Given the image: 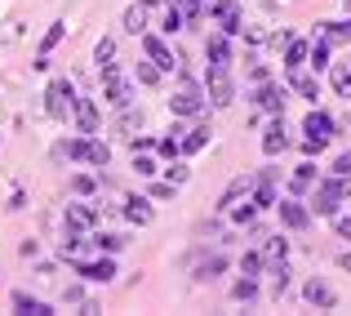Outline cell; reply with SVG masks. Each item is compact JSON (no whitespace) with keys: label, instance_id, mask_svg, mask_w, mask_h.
<instances>
[{"label":"cell","instance_id":"1","mask_svg":"<svg viewBox=\"0 0 351 316\" xmlns=\"http://www.w3.org/2000/svg\"><path fill=\"white\" fill-rule=\"evenodd\" d=\"M316 196H311V214H320V218H334L338 205H343V196L351 192V179L343 174H329V179H316Z\"/></svg>","mask_w":351,"mask_h":316},{"label":"cell","instance_id":"2","mask_svg":"<svg viewBox=\"0 0 351 316\" xmlns=\"http://www.w3.org/2000/svg\"><path fill=\"white\" fill-rule=\"evenodd\" d=\"M205 103H209L205 85H200V80H191V76H178V89H173V98H169V111H173V116H200Z\"/></svg>","mask_w":351,"mask_h":316},{"label":"cell","instance_id":"3","mask_svg":"<svg viewBox=\"0 0 351 316\" xmlns=\"http://www.w3.org/2000/svg\"><path fill=\"white\" fill-rule=\"evenodd\" d=\"M45 111H49L53 120H67L71 111H76V85H71L67 76L49 80V89H45Z\"/></svg>","mask_w":351,"mask_h":316},{"label":"cell","instance_id":"4","mask_svg":"<svg viewBox=\"0 0 351 316\" xmlns=\"http://www.w3.org/2000/svg\"><path fill=\"white\" fill-rule=\"evenodd\" d=\"M205 94H209V103H214V107H232L236 85H232V76H227V67L209 63V71H205Z\"/></svg>","mask_w":351,"mask_h":316},{"label":"cell","instance_id":"5","mask_svg":"<svg viewBox=\"0 0 351 316\" xmlns=\"http://www.w3.org/2000/svg\"><path fill=\"white\" fill-rule=\"evenodd\" d=\"M103 85H107V103L112 107H129L134 103V85H129V80H120V67L116 63H103Z\"/></svg>","mask_w":351,"mask_h":316},{"label":"cell","instance_id":"6","mask_svg":"<svg viewBox=\"0 0 351 316\" xmlns=\"http://www.w3.org/2000/svg\"><path fill=\"white\" fill-rule=\"evenodd\" d=\"M280 210V223L289 232H307L311 227V205H302V196H289V201H276Z\"/></svg>","mask_w":351,"mask_h":316},{"label":"cell","instance_id":"7","mask_svg":"<svg viewBox=\"0 0 351 316\" xmlns=\"http://www.w3.org/2000/svg\"><path fill=\"white\" fill-rule=\"evenodd\" d=\"M143 49H147V58H152L160 71H178V67H182V58H178V54H173L169 45L160 41V36H152V32H143Z\"/></svg>","mask_w":351,"mask_h":316},{"label":"cell","instance_id":"8","mask_svg":"<svg viewBox=\"0 0 351 316\" xmlns=\"http://www.w3.org/2000/svg\"><path fill=\"white\" fill-rule=\"evenodd\" d=\"M285 98H289V89L285 85H271V80H263L254 94V107L258 111H271V116H285Z\"/></svg>","mask_w":351,"mask_h":316},{"label":"cell","instance_id":"9","mask_svg":"<svg viewBox=\"0 0 351 316\" xmlns=\"http://www.w3.org/2000/svg\"><path fill=\"white\" fill-rule=\"evenodd\" d=\"M209 14H214V23L223 27L227 36H240V32H245V27H240V23H245V14H240L236 0H218V5H209Z\"/></svg>","mask_w":351,"mask_h":316},{"label":"cell","instance_id":"10","mask_svg":"<svg viewBox=\"0 0 351 316\" xmlns=\"http://www.w3.org/2000/svg\"><path fill=\"white\" fill-rule=\"evenodd\" d=\"M276 179H280V170H258V179H254V205L258 210H276Z\"/></svg>","mask_w":351,"mask_h":316},{"label":"cell","instance_id":"11","mask_svg":"<svg viewBox=\"0 0 351 316\" xmlns=\"http://www.w3.org/2000/svg\"><path fill=\"white\" fill-rule=\"evenodd\" d=\"M289 89H293L298 98H307V103H316V98H320V80H316V71H307V67L289 71Z\"/></svg>","mask_w":351,"mask_h":316},{"label":"cell","instance_id":"12","mask_svg":"<svg viewBox=\"0 0 351 316\" xmlns=\"http://www.w3.org/2000/svg\"><path fill=\"white\" fill-rule=\"evenodd\" d=\"M76 272L85 276L89 285H107L116 276V263H112V258H98V263H80V258H76Z\"/></svg>","mask_w":351,"mask_h":316},{"label":"cell","instance_id":"13","mask_svg":"<svg viewBox=\"0 0 351 316\" xmlns=\"http://www.w3.org/2000/svg\"><path fill=\"white\" fill-rule=\"evenodd\" d=\"M285 147H289V134H285V116H276L271 125H267V134H263V152H267V156H280Z\"/></svg>","mask_w":351,"mask_h":316},{"label":"cell","instance_id":"14","mask_svg":"<svg viewBox=\"0 0 351 316\" xmlns=\"http://www.w3.org/2000/svg\"><path fill=\"white\" fill-rule=\"evenodd\" d=\"M205 54H209V63H218V67H232V36H227V32L209 36V41H205Z\"/></svg>","mask_w":351,"mask_h":316},{"label":"cell","instance_id":"15","mask_svg":"<svg viewBox=\"0 0 351 316\" xmlns=\"http://www.w3.org/2000/svg\"><path fill=\"white\" fill-rule=\"evenodd\" d=\"M311 188H316V165H311V161H302L298 170L289 174V196H307Z\"/></svg>","mask_w":351,"mask_h":316},{"label":"cell","instance_id":"16","mask_svg":"<svg viewBox=\"0 0 351 316\" xmlns=\"http://www.w3.org/2000/svg\"><path fill=\"white\" fill-rule=\"evenodd\" d=\"M240 196H254V179H249V174H240V179L227 183V192L218 196V210H232Z\"/></svg>","mask_w":351,"mask_h":316},{"label":"cell","instance_id":"17","mask_svg":"<svg viewBox=\"0 0 351 316\" xmlns=\"http://www.w3.org/2000/svg\"><path fill=\"white\" fill-rule=\"evenodd\" d=\"M76 125H80V134H98V103L94 98H76Z\"/></svg>","mask_w":351,"mask_h":316},{"label":"cell","instance_id":"18","mask_svg":"<svg viewBox=\"0 0 351 316\" xmlns=\"http://www.w3.org/2000/svg\"><path fill=\"white\" fill-rule=\"evenodd\" d=\"M67 223H71V227H80V232H89L98 223V210L85 205V201H71V205H67Z\"/></svg>","mask_w":351,"mask_h":316},{"label":"cell","instance_id":"19","mask_svg":"<svg viewBox=\"0 0 351 316\" xmlns=\"http://www.w3.org/2000/svg\"><path fill=\"white\" fill-rule=\"evenodd\" d=\"M302 134H311V138H334V134H338V125L325 116V111H311V116L302 120Z\"/></svg>","mask_w":351,"mask_h":316},{"label":"cell","instance_id":"20","mask_svg":"<svg viewBox=\"0 0 351 316\" xmlns=\"http://www.w3.org/2000/svg\"><path fill=\"white\" fill-rule=\"evenodd\" d=\"M302 294H307V303H316V308H334V303H338V294L329 290L325 281H307V285H302Z\"/></svg>","mask_w":351,"mask_h":316},{"label":"cell","instance_id":"21","mask_svg":"<svg viewBox=\"0 0 351 316\" xmlns=\"http://www.w3.org/2000/svg\"><path fill=\"white\" fill-rule=\"evenodd\" d=\"M85 165H98V170H107V165H112V147L85 134Z\"/></svg>","mask_w":351,"mask_h":316},{"label":"cell","instance_id":"22","mask_svg":"<svg viewBox=\"0 0 351 316\" xmlns=\"http://www.w3.org/2000/svg\"><path fill=\"white\" fill-rule=\"evenodd\" d=\"M307 54H311V45H307V41H289V45H285V71L307 67Z\"/></svg>","mask_w":351,"mask_h":316},{"label":"cell","instance_id":"23","mask_svg":"<svg viewBox=\"0 0 351 316\" xmlns=\"http://www.w3.org/2000/svg\"><path fill=\"white\" fill-rule=\"evenodd\" d=\"M325 45H351V23H316Z\"/></svg>","mask_w":351,"mask_h":316},{"label":"cell","instance_id":"24","mask_svg":"<svg viewBox=\"0 0 351 316\" xmlns=\"http://www.w3.org/2000/svg\"><path fill=\"white\" fill-rule=\"evenodd\" d=\"M205 147H209V125H196V129L182 134V156H196V152H205Z\"/></svg>","mask_w":351,"mask_h":316},{"label":"cell","instance_id":"25","mask_svg":"<svg viewBox=\"0 0 351 316\" xmlns=\"http://www.w3.org/2000/svg\"><path fill=\"white\" fill-rule=\"evenodd\" d=\"M125 218L134 223V227H147V223H152V201H143V196L125 201Z\"/></svg>","mask_w":351,"mask_h":316},{"label":"cell","instance_id":"26","mask_svg":"<svg viewBox=\"0 0 351 316\" xmlns=\"http://www.w3.org/2000/svg\"><path fill=\"white\" fill-rule=\"evenodd\" d=\"M14 308H18V312H27V316H53V308H49V303L32 299V294H23V290L14 294Z\"/></svg>","mask_w":351,"mask_h":316},{"label":"cell","instance_id":"27","mask_svg":"<svg viewBox=\"0 0 351 316\" xmlns=\"http://www.w3.org/2000/svg\"><path fill=\"white\" fill-rule=\"evenodd\" d=\"M329 54H334V45L316 41V45H311V54H307V67H311V71H325V67H334V63H329Z\"/></svg>","mask_w":351,"mask_h":316},{"label":"cell","instance_id":"28","mask_svg":"<svg viewBox=\"0 0 351 316\" xmlns=\"http://www.w3.org/2000/svg\"><path fill=\"white\" fill-rule=\"evenodd\" d=\"M218 272H227V254H209L205 263L196 267V281H214Z\"/></svg>","mask_w":351,"mask_h":316},{"label":"cell","instance_id":"29","mask_svg":"<svg viewBox=\"0 0 351 316\" xmlns=\"http://www.w3.org/2000/svg\"><path fill=\"white\" fill-rule=\"evenodd\" d=\"M125 32H129V36H143V32H147V9H143V5H129V9H125Z\"/></svg>","mask_w":351,"mask_h":316},{"label":"cell","instance_id":"30","mask_svg":"<svg viewBox=\"0 0 351 316\" xmlns=\"http://www.w3.org/2000/svg\"><path fill=\"white\" fill-rule=\"evenodd\" d=\"M285 254H289V240H285V236H267V245H263L267 263H285Z\"/></svg>","mask_w":351,"mask_h":316},{"label":"cell","instance_id":"31","mask_svg":"<svg viewBox=\"0 0 351 316\" xmlns=\"http://www.w3.org/2000/svg\"><path fill=\"white\" fill-rule=\"evenodd\" d=\"M329 85H334L338 98H351V67H334L329 71Z\"/></svg>","mask_w":351,"mask_h":316},{"label":"cell","instance_id":"32","mask_svg":"<svg viewBox=\"0 0 351 316\" xmlns=\"http://www.w3.org/2000/svg\"><path fill=\"white\" fill-rule=\"evenodd\" d=\"M232 299H236V303H254V299H258V281H254V276L236 281V285H232Z\"/></svg>","mask_w":351,"mask_h":316},{"label":"cell","instance_id":"33","mask_svg":"<svg viewBox=\"0 0 351 316\" xmlns=\"http://www.w3.org/2000/svg\"><path fill=\"white\" fill-rule=\"evenodd\" d=\"M62 36H67V23H53L49 32H45V41H40V58H49V49L62 41Z\"/></svg>","mask_w":351,"mask_h":316},{"label":"cell","instance_id":"34","mask_svg":"<svg viewBox=\"0 0 351 316\" xmlns=\"http://www.w3.org/2000/svg\"><path fill=\"white\" fill-rule=\"evenodd\" d=\"M182 23H187V14H182L178 5H169V14H165V23H160V32L165 36H173V32H182Z\"/></svg>","mask_w":351,"mask_h":316},{"label":"cell","instance_id":"35","mask_svg":"<svg viewBox=\"0 0 351 316\" xmlns=\"http://www.w3.org/2000/svg\"><path fill=\"white\" fill-rule=\"evenodd\" d=\"M94 245H98V249H107V254H120V249H125V236H116V232H98Z\"/></svg>","mask_w":351,"mask_h":316},{"label":"cell","instance_id":"36","mask_svg":"<svg viewBox=\"0 0 351 316\" xmlns=\"http://www.w3.org/2000/svg\"><path fill=\"white\" fill-rule=\"evenodd\" d=\"M112 58H116V41H112V36H103V41L94 45V63L103 67V63H112Z\"/></svg>","mask_w":351,"mask_h":316},{"label":"cell","instance_id":"37","mask_svg":"<svg viewBox=\"0 0 351 316\" xmlns=\"http://www.w3.org/2000/svg\"><path fill=\"white\" fill-rule=\"evenodd\" d=\"M271 276H276L271 290H276V299H280V294L289 290V267H285V263H271Z\"/></svg>","mask_w":351,"mask_h":316},{"label":"cell","instance_id":"38","mask_svg":"<svg viewBox=\"0 0 351 316\" xmlns=\"http://www.w3.org/2000/svg\"><path fill=\"white\" fill-rule=\"evenodd\" d=\"M156 80H160V67H156L152 58L138 63V85H156Z\"/></svg>","mask_w":351,"mask_h":316},{"label":"cell","instance_id":"39","mask_svg":"<svg viewBox=\"0 0 351 316\" xmlns=\"http://www.w3.org/2000/svg\"><path fill=\"white\" fill-rule=\"evenodd\" d=\"M254 214H258L254 196H245V205H232V218H236V223H254Z\"/></svg>","mask_w":351,"mask_h":316},{"label":"cell","instance_id":"40","mask_svg":"<svg viewBox=\"0 0 351 316\" xmlns=\"http://www.w3.org/2000/svg\"><path fill=\"white\" fill-rule=\"evenodd\" d=\"M263 263H267L263 254H245V258H240V272H245V276H258V272H263Z\"/></svg>","mask_w":351,"mask_h":316},{"label":"cell","instance_id":"41","mask_svg":"<svg viewBox=\"0 0 351 316\" xmlns=\"http://www.w3.org/2000/svg\"><path fill=\"white\" fill-rule=\"evenodd\" d=\"M94 188H98V179H89V174H76V179H71V192H76V196H89Z\"/></svg>","mask_w":351,"mask_h":316},{"label":"cell","instance_id":"42","mask_svg":"<svg viewBox=\"0 0 351 316\" xmlns=\"http://www.w3.org/2000/svg\"><path fill=\"white\" fill-rule=\"evenodd\" d=\"M165 174H169V183H173V188H182L191 170H187V165H182V161H173V165H169V170H165Z\"/></svg>","mask_w":351,"mask_h":316},{"label":"cell","instance_id":"43","mask_svg":"<svg viewBox=\"0 0 351 316\" xmlns=\"http://www.w3.org/2000/svg\"><path fill=\"white\" fill-rule=\"evenodd\" d=\"M325 147H329V138H302V152H307V156H320V152H325Z\"/></svg>","mask_w":351,"mask_h":316},{"label":"cell","instance_id":"44","mask_svg":"<svg viewBox=\"0 0 351 316\" xmlns=\"http://www.w3.org/2000/svg\"><path fill=\"white\" fill-rule=\"evenodd\" d=\"M134 170L143 174V179H152V174H156V161H152V156H138V152H134Z\"/></svg>","mask_w":351,"mask_h":316},{"label":"cell","instance_id":"45","mask_svg":"<svg viewBox=\"0 0 351 316\" xmlns=\"http://www.w3.org/2000/svg\"><path fill=\"white\" fill-rule=\"evenodd\" d=\"M334 232L343 240H351V214H334Z\"/></svg>","mask_w":351,"mask_h":316},{"label":"cell","instance_id":"46","mask_svg":"<svg viewBox=\"0 0 351 316\" xmlns=\"http://www.w3.org/2000/svg\"><path fill=\"white\" fill-rule=\"evenodd\" d=\"M173 5H178V9H182V14H187V18H191V23H196V18H200V0H173Z\"/></svg>","mask_w":351,"mask_h":316},{"label":"cell","instance_id":"47","mask_svg":"<svg viewBox=\"0 0 351 316\" xmlns=\"http://www.w3.org/2000/svg\"><path fill=\"white\" fill-rule=\"evenodd\" d=\"M334 174H343V179H351V152H343V156L334 161Z\"/></svg>","mask_w":351,"mask_h":316},{"label":"cell","instance_id":"48","mask_svg":"<svg viewBox=\"0 0 351 316\" xmlns=\"http://www.w3.org/2000/svg\"><path fill=\"white\" fill-rule=\"evenodd\" d=\"M249 80H258V85H263V80H271V76H267L263 63H249Z\"/></svg>","mask_w":351,"mask_h":316},{"label":"cell","instance_id":"49","mask_svg":"<svg viewBox=\"0 0 351 316\" xmlns=\"http://www.w3.org/2000/svg\"><path fill=\"white\" fill-rule=\"evenodd\" d=\"M152 196H156V201H169V196H173V183H160V188H152Z\"/></svg>","mask_w":351,"mask_h":316},{"label":"cell","instance_id":"50","mask_svg":"<svg viewBox=\"0 0 351 316\" xmlns=\"http://www.w3.org/2000/svg\"><path fill=\"white\" fill-rule=\"evenodd\" d=\"M147 147H156V138H147V134H138V138H134V152H147Z\"/></svg>","mask_w":351,"mask_h":316},{"label":"cell","instance_id":"51","mask_svg":"<svg viewBox=\"0 0 351 316\" xmlns=\"http://www.w3.org/2000/svg\"><path fill=\"white\" fill-rule=\"evenodd\" d=\"M338 267H343V272H351V249H347V254H338Z\"/></svg>","mask_w":351,"mask_h":316},{"label":"cell","instance_id":"52","mask_svg":"<svg viewBox=\"0 0 351 316\" xmlns=\"http://www.w3.org/2000/svg\"><path fill=\"white\" fill-rule=\"evenodd\" d=\"M143 9H160V5H169V0H138Z\"/></svg>","mask_w":351,"mask_h":316}]
</instances>
